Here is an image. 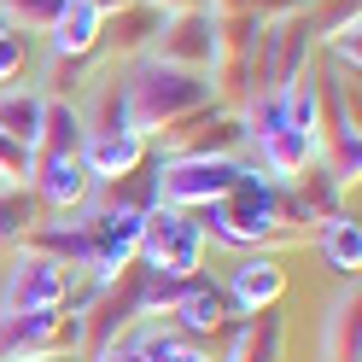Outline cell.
<instances>
[{
  "mask_svg": "<svg viewBox=\"0 0 362 362\" xmlns=\"http://www.w3.org/2000/svg\"><path fill=\"white\" fill-rule=\"evenodd\" d=\"M158 30H164V6H152V0H134V6H117V12H105L100 47H111L117 59H141V53H152Z\"/></svg>",
  "mask_w": 362,
  "mask_h": 362,
  "instance_id": "cell-13",
  "label": "cell"
},
{
  "mask_svg": "<svg viewBox=\"0 0 362 362\" xmlns=\"http://www.w3.org/2000/svg\"><path fill=\"white\" fill-rule=\"evenodd\" d=\"M245 158H158V205H175V211H205L216 205L222 193H234L245 181Z\"/></svg>",
  "mask_w": 362,
  "mask_h": 362,
  "instance_id": "cell-5",
  "label": "cell"
},
{
  "mask_svg": "<svg viewBox=\"0 0 362 362\" xmlns=\"http://www.w3.org/2000/svg\"><path fill=\"white\" fill-rule=\"evenodd\" d=\"M30 193L47 216H76L88 205V193H94V175L82 170V152H35Z\"/></svg>",
  "mask_w": 362,
  "mask_h": 362,
  "instance_id": "cell-7",
  "label": "cell"
},
{
  "mask_svg": "<svg viewBox=\"0 0 362 362\" xmlns=\"http://www.w3.org/2000/svg\"><path fill=\"white\" fill-rule=\"evenodd\" d=\"M134 263L152 269V275H175V281L199 275V263H205V228H199V216L175 211V205H152L141 216V252H134Z\"/></svg>",
  "mask_w": 362,
  "mask_h": 362,
  "instance_id": "cell-4",
  "label": "cell"
},
{
  "mask_svg": "<svg viewBox=\"0 0 362 362\" xmlns=\"http://www.w3.org/2000/svg\"><path fill=\"white\" fill-rule=\"evenodd\" d=\"M228 298H222V281H205V275H193L187 286H181V298L164 310V322L181 333V339H199V345H211V339L228 327Z\"/></svg>",
  "mask_w": 362,
  "mask_h": 362,
  "instance_id": "cell-10",
  "label": "cell"
},
{
  "mask_svg": "<svg viewBox=\"0 0 362 362\" xmlns=\"http://www.w3.org/2000/svg\"><path fill=\"white\" fill-rule=\"evenodd\" d=\"M152 59L211 76V64H216V18H211V6L205 12H164V30H158V41H152Z\"/></svg>",
  "mask_w": 362,
  "mask_h": 362,
  "instance_id": "cell-8",
  "label": "cell"
},
{
  "mask_svg": "<svg viewBox=\"0 0 362 362\" xmlns=\"http://www.w3.org/2000/svg\"><path fill=\"white\" fill-rule=\"evenodd\" d=\"M356 351H362V315H356V281H351L322 315V362H356Z\"/></svg>",
  "mask_w": 362,
  "mask_h": 362,
  "instance_id": "cell-15",
  "label": "cell"
},
{
  "mask_svg": "<svg viewBox=\"0 0 362 362\" xmlns=\"http://www.w3.org/2000/svg\"><path fill=\"white\" fill-rule=\"evenodd\" d=\"M123 100H129V129L152 141V134H164L170 123L205 111L216 100V88L199 71H181V64H164V59L141 53V59H129V71H123Z\"/></svg>",
  "mask_w": 362,
  "mask_h": 362,
  "instance_id": "cell-2",
  "label": "cell"
},
{
  "mask_svg": "<svg viewBox=\"0 0 362 362\" xmlns=\"http://www.w3.org/2000/svg\"><path fill=\"white\" fill-rule=\"evenodd\" d=\"M146 158H152V141L134 129H111V134H88L82 141V170L94 175V187H105L117 175H134Z\"/></svg>",
  "mask_w": 362,
  "mask_h": 362,
  "instance_id": "cell-11",
  "label": "cell"
},
{
  "mask_svg": "<svg viewBox=\"0 0 362 362\" xmlns=\"http://www.w3.org/2000/svg\"><path fill=\"white\" fill-rule=\"evenodd\" d=\"M0 12L35 35V30H53V18L64 12V0H0Z\"/></svg>",
  "mask_w": 362,
  "mask_h": 362,
  "instance_id": "cell-22",
  "label": "cell"
},
{
  "mask_svg": "<svg viewBox=\"0 0 362 362\" xmlns=\"http://www.w3.org/2000/svg\"><path fill=\"white\" fill-rule=\"evenodd\" d=\"M41 216H47V211L35 205V193H30V187H18V181H0V252H18Z\"/></svg>",
  "mask_w": 362,
  "mask_h": 362,
  "instance_id": "cell-19",
  "label": "cell"
},
{
  "mask_svg": "<svg viewBox=\"0 0 362 362\" xmlns=\"http://www.w3.org/2000/svg\"><path fill=\"white\" fill-rule=\"evenodd\" d=\"M152 6H164V12H205L211 0H152Z\"/></svg>",
  "mask_w": 362,
  "mask_h": 362,
  "instance_id": "cell-25",
  "label": "cell"
},
{
  "mask_svg": "<svg viewBox=\"0 0 362 362\" xmlns=\"http://www.w3.org/2000/svg\"><path fill=\"white\" fill-rule=\"evenodd\" d=\"M88 351V327L76 310H24L0 315V362H41V356H76Z\"/></svg>",
  "mask_w": 362,
  "mask_h": 362,
  "instance_id": "cell-3",
  "label": "cell"
},
{
  "mask_svg": "<svg viewBox=\"0 0 362 362\" xmlns=\"http://www.w3.org/2000/svg\"><path fill=\"white\" fill-rule=\"evenodd\" d=\"M292 6H298V0H292Z\"/></svg>",
  "mask_w": 362,
  "mask_h": 362,
  "instance_id": "cell-28",
  "label": "cell"
},
{
  "mask_svg": "<svg viewBox=\"0 0 362 362\" xmlns=\"http://www.w3.org/2000/svg\"><path fill=\"white\" fill-rule=\"evenodd\" d=\"M76 269L59 257H41L30 245H18L6 263V281H0V315H24V310H59L64 292H71Z\"/></svg>",
  "mask_w": 362,
  "mask_h": 362,
  "instance_id": "cell-6",
  "label": "cell"
},
{
  "mask_svg": "<svg viewBox=\"0 0 362 362\" xmlns=\"http://www.w3.org/2000/svg\"><path fill=\"white\" fill-rule=\"evenodd\" d=\"M281 292H286V269H281V257H269V252H240V263L228 269V281H222V298H228L234 315L275 310Z\"/></svg>",
  "mask_w": 362,
  "mask_h": 362,
  "instance_id": "cell-9",
  "label": "cell"
},
{
  "mask_svg": "<svg viewBox=\"0 0 362 362\" xmlns=\"http://www.w3.org/2000/svg\"><path fill=\"white\" fill-rule=\"evenodd\" d=\"M100 12H117V6H134V0H94Z\"/></svg>",
  "mask_w": 362,
  "mask_h": 362,
  "instance_id": "cell-26",
  "label": "cell"
},
{
  "mask_svg": "<svg viewBox=\"0 0 362 362\" xmlns=\"http://www.w3.org/2000/svg\"><path fill=\"white\" fill-rule=\"evenodd\" d=\"M327 134H304V129H275V134H257V170L269 175V181H298L315 158H322L327 146Z\"/></svg>",
  "mask_w": 362,
  "mask_h": 362,
  "instance_id": "cell-12",
  "label": "cell"
},
{
  "mask_svg": "<svg viewBox=\"0 0 362 362\" xmlns=\"http://www.w3.org/2000/svg\"><path fill=\"white\" fill-rule=\"evenodd\" d=\"M41 362H76V356H41Z\"/></svg>",
  "mask_w": 362,
  "mask_h": 362,
  "instance_id": "cell-27",
  "label": "cell"
},
{
  "mask_svg": "<svg viewBox=\"0 0 362 362\" xmlns=\"http://www.w3.org/2000/svg\"><path fill=\"white\" fill-rule=\"evenodd\" d=\"M199 228H205V240L228 245V252H269L275 240H292L298 228H310V211L298 205V193L286 181L245 170L234 193H222L216 205L199 211Z\"/></svg>",
  "mask_w": 362,
  "mask_h": 362,
  "instance_id": "cell-1",
  "label": "cell"
},
{
  "mask_svg": "<svg viewBox=\"0 0 362 362\" xmlns=\"http://www.w3.org/2000/svg\"><path fill=\"white\" fill-rule=\"evenodd\" d=\"M30 252H41V257H59V263H71V269H82L88 263V234H82V216H41L35 228H30Z\"/></svg>",
  "mask_w": 362,
  "mask_h": 362,
  "instance_id": "cell-16",
  "label": "cell"
},
{
  "mask_svg": "<svg viewBox=\"0 0 362 362\" xmlns=\"http://www.w3.org/2000/svg\"><path fill=\"white\" fill-rule=\"evenodd\" d=\"M88 362H146V356L134 351V339H111V345H105V351H94Z\"/></svg>",
  "mask_w": 362,
  "mask_h": 362,
  "instance_id": "cell-24",
  "label": "cell"
},
{
  "mask_svg": "<svg viewBox=\"0 0 362 362\" xmlns=\"http://www.w3.org/2000/svg\"><path fill=\"white\" fill-rule=\"evenodd\" d=\"M88 129H82V111L76 100H47V111H41V141L35 152H82Z\"/></svg>",
  "mask_w": 362,
  "mask_h": 362,
  "instance_id": "cell-20",
  "label": "cell"
},
{
  "mask_svg": "<svg viewBox=\"0 0 362 362\" xmlns=\"http://www.w3.org/2000/svg\"><path fill=\"white\" fill-rule=\"evenodd\" d=\"M30 170H35V152L0 129V181H18V187H30Z\"/></svg>",
  "mask_w": 362,
  "mask_h": 362,
  "instance_id": "cell-23",
  "label": "cell"
},
{
  "mask_svg": "<svg viewBox=\"0 0 362 362\" xmlns=\"http://www.w3.org/2000/svg\"><path fill=\"white\" fill-rule=\"evenodd\" d=\"M30 53H35V35L0 12V88H12V76L30 64Z\"/></svg>",
  "mask_w": 362,
  "mask_h": 362,
  "instance_id": "cell-21",
  "label": "cell"
},
{
  "mask_svg": "<svg viewBox=\"0 0 362 362\" xmlns=\"http://www.w3.org/2000/svg\"><path fill=\"white\" fill-rule=\"evenodd\" d=\"M41 111H47V94H41V88H0V129H6L12 141H24L30 152L41 141Z\"/></svg>",
  "mask_w": 362,
  "mask_h": 362,
  "instance_id": "cell-18",
  "label": "cell"
},
{
  "mask_svg": "<svg viewBox=\"0 0 362 362\" xmlns=\"http://www.w3.org/2000/svg\"><path fill=\"white\" fill-rule=\"evenodd\" d=\"M100 30H105V12L94 0H64V12L47 30V59H94L100 53Z\"/></svg>",
  "mask_w": 362,
  "mask_h": 362,
  "instance_id": "cell-14",
  "label": "cell"
},
{
  "mask_svg": "<svg viewBox=\"0 0 362 362\" xmlns=\"http://www.w3.org/2000/svg\"><path fill=\"white\" fill-rule=\"evenodd\" d=\"M322 228V257H327V269L339 281H356V269H362V222L351 216V211H339V216H327V222H315Z\"/></svg>",
  "mask_w": 362,
  "mask_h": 362,
  "instance_id": "cell-17",
  "label": "cell"
}]
</instances>
